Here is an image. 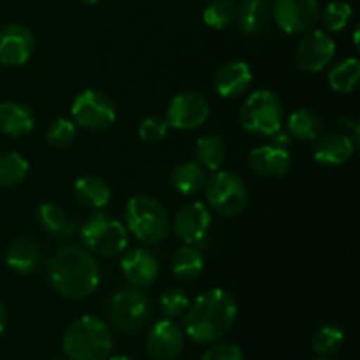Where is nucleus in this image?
<instances>
[{"instance_id":"e433bc0d","label":"nucleus","mask_w":360,"mask_h":360,"mask_svg":"<svg viewBox=\"0 0 360 360\" xmlns=\"http://www.w3.org/2000/svg\"><path fill=\"white\" fill-rule=\"evenodd\" d=\"M200 360H245V357L238 345L217 341V343H211Z\"/></svg>"},{"instance_id":"bb28decb","label":"nucleus","mask_w":360,"mask_h":360,"mask_svg":"<svg viewBox=\"0 0 360 360\" xmlns=\"http://www.w3.org/2000/svg\"><path fill=\"white\" fill-rule=\"evenodd\" d=\"M206 169L200 167L197 162L188 160L174 167L171 174V185L181 195H195L206 185Z\"/></svg>"},{"instance_id":"72a5a7b5","label":"nucleus","mask_w":360,"mask_h":360,"mask_svg":"<svg viewBox=\"0 0 360 360\" xmlns=\"http://www.w3.org/2000/svg\"><path fill=\"white\" fill-rule=\"evenodd\" d=\"M352 16H354V9L350 4L345 0H333L323 9L322 21L329 32H341L348 27Z\"/></svg>"},{"instance_id":"2f4dec72","label":"nucleus","mask_w":360,"mask_h":360,"mask_svg":"<svg viewBox=\"0 0 360 360\" xmlns=\"http://www.w3.org/2000/svg\"><path fill=\"white\" fill-rule=\"evenodd\" d=\"M77 137V125L69 118H56L46 129V143L53 150H67Z\"/></svg>"},{"instance_id":"a878e982","label":"nucleus","mask_w":360,"mask_h":360,"mask_svg":"<svg viewBox=\"0 0 360 360\" xmlns=\"http://www.w3.org/2000/svg\"><path fill=\"white\" fill-rule=\"evenodd\" d=\"M171 267L179 281H193L202 274L204 255L199 246L183 245L172 255Z\"/></svg>"},{"instance_id":"58836bf2","label":"nucleus","mask_w":360,"mask_h":360,"mask_svg":"<svg viewBox=\"0 0 360 360\" xmlns=\"http://www.w3.org/2000/svg\"><path fill=\"white\" fill-rule=\"evenodd\" d=\"M292 141L294 139H292V136L288 134V130H283V127L271 136V143L276 144V146L280 148H285V150H288V146H292Z\"/></svg>"},{"instance_id":"4c0bfd02","label":"nucleus","mask_w":360,"mask_h":360,"mask_svg":"<svg viewBox=\"0 0 360 360\" xmlns=\"http://www.w3.org/2000/svg\"><path fill=\"white\" fill-rule=\"evenodd\" d=\"M336 129L343 130V132H347L348 136L352 137V139L355 141V143H360V127L359 123L355 122L354 118H350V116H343V118L338 120V125Z\"/></svg>"},{"instance_id":"c9c22d12","label":"nucleus","mask_w":360,"mask_h":360,"mask_svg":"<svg viewBox=\"0 0 360 360\" xmlns=\"http://www.w3.org/2000/svg\"><path fill=\"white\" fill-rule=\"evenodd\" d=\"M167 132L169 125L165 122V118H162V116H146L139 123V129H137L141 141H144L148 144H157L160 141H164L167 137Z\"/></svg>"},{"instance_id":"423d86ee","label":"nucleus","mask_w":360,"mask_h":360,"mask_svg":"<svg viewBox=\"0 0 360 360\" xmlns=\"http://www.w3.org/2000/svg\"><path fill=\"white\" fill-rule=\"evenodd\" d=\"M153 313L151 299L143 288L127 287L116 292L105 308L109 323L123 334L141 333L148 326Z\"/></svg>"},{"instance_id":"c756f323","label":"nucleus","mask_w":360,"mask_h":360,"mask_svg":"<svg viewBox=\"0 0 360 360\" xmlns=\"http://www.w3.org/2000/svg\"><path fill=\"white\" fill-rule=\"evenodd\" d=\"M360 79V62L347 58L329 70V86L338 94H352Z\"/></svg>"},{"instance_id":"2eb2a0df","label":"nucleus","mask_w":360,"mask_h":360,"mask_svg":"<svg viewBox=\"0 0 360 360\" xmlns=\"http://www.w3.org/2000/svg\"><path fill=\"white\" fill-rule=\"evenodd\" d=\"M185 348V333L174 320H160L146 338V354L151 360H176Z\"/></svg>"},{"instance_id":"aec40b11","label":"nucleus","mask_w":360,"mask_h":360,"mask_svg":"<svg viewBox=\"0 0 360 360\" xmlns=\"http://www.w3.org/2000/svg\"><path fill=\"white\" fill-rule=\"evenodd\" d=\"M273 7L267 0H241L238 4V27L245 35H260L269 28Z\"/></svg>"},{"instance_id":"f03ea898","label":"nucleus","mask_w":360,"mask_h":360,"mask_svg":"<svg viewBox=\"0 0 360 360\" xmlns=\"http://www.w3.org/2000/svg\"><path fill=\"white\" fill-rule=\"evenodd\" d=\"M48 280L58 295L69 301H81L97 290L101 267L94 253L83 246H60L48 262Z\"/></svg>"},{"instance_id":"f8f14e48","label":"nucleus","mask_w":360,"mask_h":360,"mask_svg":"<svg viewBox=\"0 0 360 360\" xmlns=\"http://www.w3.org/2000/svg\"><path fill=\"white\" fill-rule=\"evenodd\" d=\"M336 55V42L323 30H309L295 48V65L301 70L315 74L329 67Z\"/></svg>"},{"instance_id":"9d476101","label":"nucleus","mask_w":360,"mask_h":360,"mask_svg":"<svg viewBox=\"0 0 360 360\" xmlns=\"http://www.w3.org/2000/svg\"><path fill=\"white\" fill-rule=\"evenodd\" d=\"M210 118V102L199 91H179L169 101L165 122L169 129L195 130Z\"/></svg>"},{"instance_id":"cd10ccee","label":"nucleus","mask_w":360,"mask_h":360,"mask_svg":"<svg viewBox=\"0 0 360 360\" xmlns=\"http://www.w3.org/2000/svg\"><path fill=\"white\" fill-rule=\"evenodd\" d=\"M227 158V148L221 137L204 136L195 144V162L206 171H218Z\"/></svg>"},{"instance_id":"4468645a","label":"nucleus","mask_w":360,"mask_h":360,"mask_svg":"<svg viewBox=\"0 0 360 360\" xmlns=\"http://www.w3.org/2000/svg\"><path fill=\"white\" fill-rule=\"evenodd\" d=\"M35 49L34 32L23 23H11L0 32V65L21 67Z\"/></svg>"},{"instance_id":"ddd939ff","label":"nucleus","mask_w":360,"mask_h":360,"mask_svg":"<svg viewBox=\"0 0 360 360\" xmlns=\"http://www.w3.org/2000/svg\"><path fill=\"white\" fill-rule=\"evenodd\" d=\"M210 227L211 213L206 204L199 200L183 204L171 220V231L183 245L199 246L206 239Z\"/></svg>"},{"instance_id":"f257e3e1","label":"nucleus","mask_w":360,"mask_h":360,"mask_svg":"<svg viewBox=\"0 0 360 360\" xmlns=\"http://www.w3.org/2000/svg\"><path fill=\"white\" fill-rule=\"evenodd\" d=\"M238 301L224 288H211L193 302L183 316V333L200 345L224 340L238 320Z\"/></svg>"},{"instance_id":"7c9ffc66","label":"nucleus","mask_w":360,"mask_h":360,"mask_svg":"<svg viewBox=\"0 0 360 360\" xmlns=\"http://www.w3.org/2000/svg\"><path fill=\"white\" fill-rule=\"evenodd\" d=\"M238 18V2L234 0H213L204 9L202 21L213 30H225Z\"/></svg>"},{"instance_id":"79ce46f5","label":"nucleus","mask_w":360,"mask_h":360,"mask_svg":"<svg viewBox=\"0 0 360 360\" xmlns=\"http://www.w3.org/2000/svg\"><path fill=\"white\" fill-rule=\"evenodd\" d=\"M81 4H86V6H94V4L101 2V0H79Z\"/></svg>"},{"instance_id":"20e7f679","label":"nucleus","mask_w":360,"mask_h":360,"mask_svg":"<svg viewBox=\"0 0 360 360\" xmlns=\"http://www.w3.org/2000/svg\"><path fill=\"white\" fill-rule=\"evenodd\" d=\"M125 227L144 245H157L171 232V217L160 200L150 195L130 197L125 206Z\"/></svg>"},{"instance_id":"a211bd4d","label":"nucleus","mask_w":360,"mask_h":360,"mask_svg":"<svg viewBox=\"0 0 360 360\" xmlns=\"http://www.w3.org/2000/svg\"><path fill=\"white\" fill-rule=\"evenodd\" d=\"M253 83V70L245 60H229L214 72L213 86L220 97L236 98Z\"/></svg>"},{"instance_id":"7ed1b4c3","label":"nucleus","mask_w":360,"mask_h":360,"mask_svg":"<svg viewBox=\"0 0 360 360\" xmlns=\"http://www.w3.org/2000/svg\"><path fill=\"white\" fill-rule=\"evenodd\" d=\"M112 345L108 323L95 315H83L67 327L62 350L69 360H108Z\"/></svg>"},{"instance_id":"f704fd0d","label":"nucleus","mask_w":360,"mask_h":360,"mask_svg":"<svg viewBox=\"0 0 360 360\" xmlns=\"http://www.w3.org/2000/svg\"><path fill=\"white\" fill-rule=\"evenodd\" d=\"M190 306V297L181 288H167L160 297V309L165 319H179L186 313Z\"/></svg>"},{"instance_id":"1a4fd4ad","label":"nucleus","mask_w":360,"mask_h":360,"mask_svg":"<svg viewBox=\"0 0 360 360\" xmlns=\"http://www.w3.org/2000/svg\"><path fill=\"white\" fill-rule=\"evenodd\" d=\"M72 122L81 129L101 132L116 122V108L111 98L101 90L88 88L76 95L70 105Z\"/></svg>"},{"instance_id":"ea45409f","label":"nucleus","mask_w":360,"mask_h":360,"mask_svg":"<svg viewBox=\"0 0 360 360\" xmlns=\"http://www.w3.org/2000/svg\"><path fill=\"white\" fill-rule=\"evenodd\" d=\"M6 326H7V309L6 306L0 302V336H2V333L6 330Z\"/></svg>"},{"instance_id":"412c9836","label":"nucleus","mask_w":360,"mask_h":360,"mask_svg":"<svg viewBox=\"0 0 360 360\" xmlns=\"http://www.w3.org/2000/svg\"><path fill=\"white\" fill-rule=\"evenodd\" d=\"M35 115L27 104L6 101L0 102V134L9 137L27 136L34 130Z\"/></svg>"},{"instance_id":"9b49d317","label":"nucleus","mask_w":360,"mask_h":360,"mask_svg":"<svg viewBox=\"0 0 360 360\" xmlns=\"http://www.w3.org/2000/svg\"><path fill=\"white\" fill-rule=\"evenodd\" d=\"M273 18L285 34H306L315 28L320 18L319 0H276Z\"/></svg>"},{"instance_id":"473e14b6","label":"nucleus","mask_w":360,"mask_h":360,"mask_svg":"<svg viewBox=\"0 0 360 360\" xmlns=\"http://www.w3.org/2000/svg\"><path fill=\"white\" fill-rule=\"evenodd\" d=\"M343 343L345 333L336 323H326L313 336V350H315V354L323 355V357L336 354L343 347Z\"/></svg>"},{"instance_id":"b1692460","label":"nucleus","mask_w":360,"mask_h":360,"mask_svg":"<svg viewBox=\"0 0 360 360\" xmlns=\"http://www.w3.org/2000/svg\"><path fill=\"white\" fill-rule=\"evenodd\" d=\"M37 218L41 227L53 238H69L76 232V220L62 210L56 202H42L37 210Z\"/></svg>"},{"instance_id":"0eeeda50","label":"nucleus","mask_w":360,"mask_h":360,"mask_svg":"<svg viewBox=\"0 0 360 360\" xmlns=\"http://www.w3.org/2000/svg\"><path fill=\"white\" fill-rule=\"evenodd\" d=\"M283 104L274 91L255 90L243 101L239 109L241 127L255 136L271 137L283 127Z\"/></svg>"},{"instance_id":"f3484780","label":"nucleus","mask_w":360,"mask_h":360,"mask_svg":"<svg viewBox=\"0 0 360 360\" xmlns=\"http://www.w3.org/2000/svg\"><path fill=\"white\" fill-rule=\"evenodd\" d=\"M120 269L125 280L137 288H146L153 285L160 274L158 259L153 252L146 248H132L123 253Z\"/></svg>"},{"instance_id":"5701e85b","label":"nucleus","mask_w":360,"mask_h":360,"mask_svg":"<svg viewBox=\"0 0 360 360\" xmlns=\"http://www.w3.org/2000/svg\"><path fill=\"white\" fill-rule=\"evenodd\" d=\"M74 195L83 206L91 210H102L111 202V188L102 178L95 174H84L74 181Z\"/></svg>"},{"instance_id":"c85d7f7f","label":"nucleus","mask_w":360,"mask_h":360,"mask_svg":"<svg viewBox=\"0 0 360 360\" xmlns=\"http://www.w3.org/2000/svg\"><path fill=\"white\" fill-rule=\"evenodd\" d=\"M30 171L27 158L18 151L0 153V188H13L25 181Z\"/></svg>"},{"instance_id":"6ab92c4d","label":"nucleus","mask_w":360,"mask_h":360,"mask_svg":"<svg viewBox=\"0 0 360 360\" xmlns=\"http://www.w3.org/2000/svg\"><path fill=\"white\" fill-rule=\"evenodd\" d=\"M248 165L257 176L281 178L290 171L292 157L288 150L276 146V144H260L250 151Z\"/></svg>"},{"instance_id":"4be33fe9","label":"nucleus","mask_w":360,"mask_h":360,"mask_svg":"<svg viewBox=\"0 0 360 360\" xmlns=\"http://www.w3.org/2000/svg\"><path fill=\"white\" fill-rule=\"evenodd\" d=\"M4 260H6V266L14 273L30 274L37 269L41 262V248L32 239L18 238L9 243Z\"/></svg>"},{"instance_id":"39448f33","label":"nucleus","mask_w":360,"mask_h":360,"mask_svg":"<svg viewBox=\"0 0 360 360\" xmlns=\"http://www.w3.org/2000/svg\"><path fill=\"white\" fill-rule=\"evenodd\" d=\"M83 246L94 255L116 257L129 246V231L112 214L97 210L79 229Z\"/></svg>"},{"instance_id":"6e6552de","label":"nucleus","mask_w":360,"mask_h":360,"mask_svg":"<svg viewBox=\"0 0 360 360\" xmlns=\"http://www.w3.org/2000/svg\"><path fill=\"white\" fill-rule=\"evenodd\" d=\"M206 202L217 214L232 218L246 210L250 200V190L245 179L232 171H214L204 185Z\"/></svg>"},{"instance_id":"37998d69","label":"nucleus","mask_w":360,"mask_h":360,"mask_svg":"<svg viewBox=\"0 0 360 360\" xmlns=\"http://www.w3.org/2000/svg\"><path fill=\"white\" fill-rule=\"evenodd\" d=\"M316 360H330V359H326V357H323V359H316Z\"/></svg>"},{"instance_id":"393cba45","label":"nucleus","mask_w":360,"mask_h":360,"mask_svg":"<svg viewBox=\"0 0 360 360\" xmlns=\"http://www.w3.org/2000/svg\"><path fill=\"white\" fill-rule=\"evenodd\" d=\"M287 130L292 136V139L315 143L323 134V120L313 109L301 108L288 116Z\"/></svg>"},{"instance_id":"dca6fc26","label":"nucleus","mask_w":360,"mask_h":360,"mask_svg":"<svg viewBox=\"0 0 360 360\" xmlns=\"http://www.w3.org/2000/svg\"><path fill=\"white\" fill-rule=\"evenodd\" d=\"M315 143L313 160L322 167H340V165L347 164L354 157L359 146L347 132L340 129L322 134Z\"/></svg>"},{"instance_id":"a19ab883","label":"nucleus","mask_w":360,"mask_h":360,"mask_svg":"<svg viewBox=\"0 0 360 360\" xmlns=\"http://www.w3.org/2000/svg\"><path fill=\"white\" fill-rule=\"evenodd\" d=\"M109 360H132V359L127 357V355H115V357H111Z\"/></svg>"}]
</instances>
